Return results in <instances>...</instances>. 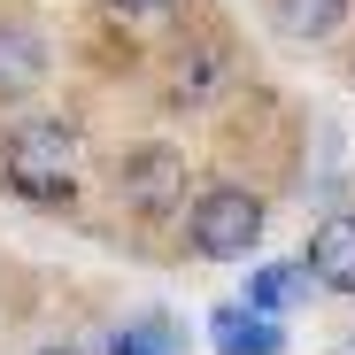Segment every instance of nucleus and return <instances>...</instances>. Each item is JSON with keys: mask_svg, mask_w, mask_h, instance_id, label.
Listing matches in <instances>:
<instances>
[{"mask_svg": "<svg viewBox=\"0 0 355 355\" xmlns=\"http://www.w3.org/2000/svg\"><path fill=\"white\" fill-rule=\"evenodd\" d=\"M0 178L24 201H70L78 193V132L70 124H24L0 147Z\"/></svg>", "mask_w": 355, "mask_h": 355, "instance_id": "obj_1", "label": "nucleus"}, {"mask_svg": "<svg viewBox=\"0 0 355 355\" xmlns=\"http://www.w3.org/2000/svg\"><path fill=\"white\" fill-rule=\"evenodd\" d=\"M263 201L248 193V186H209L201 201H193V216H186V240H193V255H209V263H240V255H255V240H263Z\"/></svg>", "mask_w": 355, "mask_h": 355, "instance_id": "obj_2", "label": "nucleus"}, {"mask_svg": "<svg viewBox=\"0 0 355 355\" xmlns=\"http://www.w3.org/2000/svg\"><path fill=\"white\" fill-rule=\"evenodd\" d=\"M209 347L216 355H278L286 324L263 317V309H248V302H224V309H209Z\"/></svg>", "mask_w": 355, "mask_h": 355, "instance_id": "obj_3", "label": "nucleus"}, {"mask_svg": "<svg viewBox=\"0 0 355 355\" xmlns=\"http://www.w3.org/2000/svg\"><path fill=\"white\" fill-rule=\"evenodd\" d=\"M302 270H309L317 286H332V293H355V216H324V224L309 232Z\"/></svg>", "mask_w": 355, "mask_h": 355, "instance_id": "obj_4", "label": "nucleus"}, {"mask_svg": "<svg viewBox=\"0 0 355 355\" xmlns=\"http://www.w3.org/2000/svg\"><path fill=\"white\" fill-rule=\"evenodd\" d=\"M46 78V39L31 24H0V101H24Z\"/></svg>", "mask_w": 355, "mask_h": 355, "instance_id": "obj_5", "label": "nucleus"}, {"mask_svg": "<svg viewBox=\"0 0 355 355\" xmlns=\"http://www.w3.org/2000/svg\"><path fill=\"white\" fill-rule=\"evenodd\" d=\"M309 293V270L302 263H263L255 278H248V309H263V317H278V309H293Z\"/></svg>", "mask_w": 355, "mask_h": 355, "instance_id": "obj_6", "label": "nucleus"}, {"mask_svg": "<svg viewBox=\"0 0 355 355\" xmlns=\"http://www.w3.org/2000/svg\"><path fill=\"white\" fill-rule=\"evenodd\" d=\"M340 16H347V0H286V24L302 31V39H324V31H340Z\"/></svg>", "mask_w": 355, "mask_h": 355, "instance_id": "obj_7", "label": "nucleus"}, {"mask_svg": "<svg viewBox=\"0 0 355 355\" xmlns=\"http://www.w3.org/2000/svg\"><path fill=\"white\" fill-rule=\"evenodd\" d=\"M108 355H178V347H170L162 324H132V332H116V340H108Z\"/></svg>", "mask_w": 355, "mask_h": 355, "instance_id": "obj_8", "label": "nucleus"}, {"mask_svg": "<svg viewBox=\"0 0 355 355\" xmlns=\"http://www.w3.org/2000/svg\"><path fill=\"white\" fill-rule=\"evenodd\" d=\"M124 16H155V8H170V0H116Z\"/></svg>", "mask_w": 355, "mask_h": 355, "instance_id": "obj_9", "label": "nucleus"}, {"mask_svg": "<svg viewBox=\"0 0 355 355\" xmlns=\"http://www.w3.org/2000/svg\"><path fill=\"white\" fill-rule=\"evenodd\" d=\"M46 355H70V347H46Z\"/></svg>", "mask_w": 355, "mask_h": 355, "instance_id": "obj_10", "label": "nucleus"}]
</instances>
